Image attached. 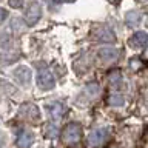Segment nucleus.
Wrapping results in <instances>:
<instances>
[{"instance_id": "1", "label": "nucleus", "mask_w": 148, "mask_h": 148, "mask_svg": "<svg viewBox=\"0 0 148 148\" xmlns=\"http://www.w3.org/2000/svg\"><path fill=\"white\" fill-rule=\"evenodd\" d=\"M37 85H39L40 90H53L56 85L54 76L49 69L42 68L39 73H37Z\"/></svg>"}, {"instance_id": "2", "label": "nucleus", "mask_w": 148, "mask_h": 148, "mask_svg": "<svg viewBox=\"0 0 148 148\" xmlns=\"http://www.w3.org/2000/svg\"><path fill=\"white\" fill-rule=\"evenodd\" d=\"M82 137V127L79 123H68L63 130V140L68 143H76Z\"/></svg>"}, {"instance_id": "3", "label": "nucleus", "mask_w": 148, "mask_h": 148, "mask_svg": "<svg viewBox=\"0 0 148 148\" xmlns=\"http://www.w3.org/2000/svg\"><path fill=\"white\" fill-rule=\"evenodd\" d=\"M18 114H20L22 119L29 120V122H37V120H40V111L32 103H25L20 108V111H18Z\"/></svg>"}, {"instance_id": "4", "label": "nucleus", "mask_w": 148, "mask_h": 148, "mask_svg": "<svg viewBox=\"0 0 148 148\" xmlns=\"http://www.w3.org/2000/svg\"><path fill=\"white\" fill-rule=\"evenodd\" d=\"M40 17H42V6L36 2L31 3L26 9V12H25V22L29 26H32L40 20Z\"/></svg>"}, {"instance_id": "5", "label": "nucleus", "mask_w": 148, "mask_h": 148, "mask_svg": "<svg viewBox=\"0 0 148 148\" xmlns=\"http://www.w3.org/2000/svg\"><path fill=\"white\" fill-rule=\"evenodd\" d=\"M106 139H108V130L99 128V130H94V131L90 133L88 142H90V145H92V147H100L105 143Z\"/></svg>"}, {"instance_id": "6", "label": "nucleus", "mask_w": 148, "mask_h": 148, "mask_svg": "<svg viewBox=\"0 0 148 148\" xmlns=\"http://www.w3.org/2000/svg\"><path fill=\"white\" fill-rule=\"evenodd\" d=\"M46 111H48L51 119L59 120V119L63 117L65 111H66V106H65L62 102H49V103H46Z\"/></svg>"}, {"instance_id": "7", "label": "nucleus", "mask_w": 148, "mask_h": 148, "mask_svg": "<svg viewBox=\"0 0 148 148\" xmlns=\"http://www.w3.org/2000/svg\"><path fill=\"white\" fill-rule=\"evenodd\" d=\"M34 142V134L29 130H20L17 133V147L18 148H29Z\"/></svg>"}, {"instance_id": "8", "label": "nucleus", "mask_w": 148, "mask_h": 148, "mask_svg": "<svg viewBox=\"0 0 148 148\" xmlns=\"http://www.w3.org/2000/svg\"><path fill=\"white\" fill-rule=\"evenodd\" d=\"M94 34H96V39L99 40V42H106V43H113V42L116 40L114 32L111 31L108 26H100V28H97Z\"/></svg>"}, {"instance_id": "9", "label": "nucleus", "mask_w": 148, "mask_h": 148, "mask_svg": "<svg viewBox=\"0 0 148 148\" xmlns=\"http://www.w3.org/2000/svg\"><path fill=\"white\" fill-rule=\"evenodd\" d=\"M14 76H16V79L22 83V85L28 86L31 82V69L28 66H18V68L14 69Z\"/></svg>"}, {"instance_id": "10", "label": "nucleus", "mask_w": 148, "mask_h": 148, "mask_svg": "<svg viewBox=\"0 0 148 148\" xmlns=\"http://www.w3.org/2000/svg\"><path fill=\"white\" fill-rule=\"evenodd\" d=\"M97 57H99L102 62H114V60L119 57V49H116V48H100L99 53H97Z\"/></svg>"}, {"instance_id": "11", "label": "nucleus", "mask_w": 148, "mask_h": 148, "mask_svg": "<svg viewBox=\"0 0 148 148\" xmlns=\"http://www.w3.org/2000/svg\"><path fill=\"white\" fill-rule=\"evenodd\" d=\"M147 42H148V36L145 31H139L136 32L131 39H130V45L133 48H145L147 46Z\"/></svg>"}, {"instance_id": "12", "label": "nucleus", "mask_w": 148, "mask_h": 148, "mask_svg": "<svg viewBox=\"0 0 148 148\" xmlns=\"http://www.w3.org/2000/svg\"><path fill=\"white\" fill-rule=\"evenodd\" d=\"M139 22H140V14H139L137 11H131V12L127 14V23H128V26H134V25H137Z\"/></svg>"}, {"instance_id": "13", "label": "nucleus", "mask_w": 148, "mask_h": 148, "mask_svg": "<svg viewBox=\"0 0 148 148\" xmlns=\"http://www.w3.org/2000/svg\"><path fill=\"white\" fill-rule=\"evenodd\" d=\"M123 102H125V100H123L122 96H117V94H116V96H111V97H110L108 103H110L111 106H122Z\"/></svg>"}, {"instance_id": "14", "label": "nucleus", "mask_w": 148, "mask_h": 148, "mask_svg": "<svg viewBox=\"0 0 148 148\" xmlns=\"http://www.w3.org/2000/svg\"><path fill=\"white\" fill-rule=\"evenodd\" d=\"M46 136H48V137H56V136H57V128L46 127Z\"/></svg>"}, {"instance_id": "15", "label": "nucleus", "mask_w": 148, "mask_h": 148, "mask_svg": "<svg viewBox=\"0 0 148 148\" xmlns=\"http://www.w3.org/2000/svg\"><path fill=\"white\" fill-rule=\"evenodd\" d=\"M110 80H111V83H116L117 80H120V73H119V71H114V73H111V76H110Z\"/></svg>"}, {"instance_id": "16", "label": "nucleus", "mask_w": 148, "mask_h": 148, "mask_svg": "<svg viewBox=\"0 0 148 148\" xmlns=\"http://www.w3.org/2000/svg\"><path fill=\"white\" fill-rule=\"evenodd\" d=\"M6 17H8V11L5 8H0V25L6 20Z\"/></svg>"}, {"instance_id": "17", "label": "nucleus", "mask_w": 148, "mask_h": 148, "mask_svg": "<svg viewBox=\"0 0 148 148\" xmlns=\"http://www.w3.org/2000/svg\"><path fill=\"white\" fill-rule=\"evenodd\" d=\"M23 3V0H9V5H11L12 8H20Z\"/></svg>"}, {"instance_id": "18", "label": "nucleus", "mask_w": 148, "mask_h": 148, "mask_svg": "<svg viewBox=\"0 0 148 148\" xmlns=\"http://www.w3.org/2000/svg\"><path fill=\"white\" fill-rule=\"evenodd\" d=\"M3 145H5V136H3V133H0V148Z\"/></svg>"}, {"instance_id": "19", "label": "nucleus", "mask_w": 148, "mask_h": 148, "mask_svg": "<svg viewBox=\"0 0 148 148\" xmlns=\"http://www.w3.org/2000/svg\"><path fill=\"white\" fill-rule=\"evenodd\" d=\"M56 2H74V0H56Z\"/></svg>"}]
</instances>
